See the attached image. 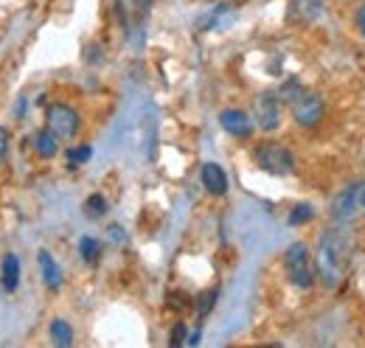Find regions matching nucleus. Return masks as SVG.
Returning <instances> with one entry per match:
<instances>
[{"mask_svg": "<svg viewBox=\"0 0 365 348\" xmlns=\"http://www.w3.org/2000/svg\"><path fill=\"white\" fill-rule=\"evenodd\" d=\"M360 211H365V183H351L346 185L334 203H331V219L337 225H349Z\"/></svg>", "mask_w": 365, "mask_h": 348, "instance_id": "39448f33", "label": "nucleus"}, {"mask_svg": "<svg viewBox=\"0 0 365 348\" xmlns=\"http://www.w3.org/2000/svg\"><path fill=\"white\" fill-rule=\"evenodd\" d=\"M46 130L53 132L59 140H71L82 130V118L71 104L56 101V104H48L46 110Z\"/></svg>", "mask_w": 365, "mask_h": 348, "instance_id": "20e7f679", "label": "nucleus"}, {"mask_svg": "<svg viewBox=\"0 0 365 348\" xmlns=\"http://www.w3.org/2000/svg\"><path fill=\"white\" fill-rule=\"evenodd\" d=\"M346 261H349V239L343 230H323L318 239V250H315V278L323 281V287L334 290L343 278V270H346Z\"/></svg>", "mask_w": 365, "mask_h": 348, "instance_id": "f257e3e1", "label": "nucleus"}, {"mask_svg": "<svg viewBox=\"0 0 365 348\" xmlns=\"http://www.w3.org/2000/svg\"><path fill=\"white\" fill-rule=\"evenodd\" d=\"M9 146H11V135L6 127H0V163L9 158Z\"/></svg>", "mask_w": 365, "mask_h": 348, "instance_id": "4be33fe9", "label": "nucleus"}, {"mask_svg": "<svg viewBox=\"0 0 365 348\" xmlns=\"http://www.w3.org/2000/svg\"><path fill=\"white\" fill-rule=\"evenodd\" d=\"M323 116H326V101L320 98L318 93L304 90V93L292 101V118H295V124H298L301 130L318 127L320 121H323Z\"/></svg>", "mask_w": 365, "mask_h": 348, "instance_id": "423d86ee", "label": "nucleus"}, {"mask_svg": "<svg viewBox=\"0 0 365 348\" xmlns=\"http://www.w3.org/2000/svg\"><path fill=\"white\" fill-rule=\"evenodd\" d=\"M200 340H202V332L197 329L194 334H188V337H185V346H200Z\"/></svg>", "mask_w": 365, "mask_h": 348, "instance_id": "393cba45", "label": "nucleus"}, {"mask_svg": "<svg viewBox=\"0 0 365 348\" xmlns=\"http://www.w3.org/2000/svg\"><path fill=\"white\" fill-rule=\"evenodd\" d=\"M200 177H202V185H205L208 194L222 197V194L228 191V174H225V169H222L220 163H202Z\"/></svg>", "mask_w": 365, "mask_h": 348, "instance_id": "9d476101", "label": "nucleus"}, {"mask_svg": "<svg viewBox=\"0 0 365 348\" xmlns=\"http://www.w3.org/2000/svg\"><path fill=\"white\" fill-rule=\"evenodd\" d=\"M354 26H357V31L365 37V3L357 9V14H354Z\"/></svg>", "mask_w": 365, "mask_h": 348, "instance_id": "b1692460", "label": "nucleus"}, {"mask_svg": "<svg viewBox=\"0 0 365 348\" xmlns=\"http://www.w3.org/2000/svg\"><path fill=\"white\" fill-rule=\"evenodd\" d=\"M23 113H26V98L17 101V116H23Z\"/></svg>", "mask_w": 365, "mask_h": 348, "instance_id": "a878e982", "label": "nucleus"}, {"mask_svg": "<svg viewBox=\"0 0 365 348\" xmlns=\"http://www.w3.org/2000/svg\"><path fill=\"white\" fill-rule=\"evenodd\" d=\"M20 275H23L20 259H17L14 253H6L3 261H0V284H3V292L14 295V292L20 290Z\"/></svg>", "mask_w": 365, "mask_h": 348, "instance_id": "9b49d317", "label": "nucleus"}, {"mask_svg": "<svg viewBox=\"0 0 365 348\" xmlns=\"http://www.w3.org/2000/svg\"><path fill=\"white\" fill-rule=\"evenodd\" d=\"M37 261H40V272H43V284H46L51 292H56V290H62V270L56 267V261L53 256L48 253V250H40L37 253Z\"/></svg>", "mask_w": 365, "mask_h": 348, "instance_id": "f8f14e48", "label": "nucleus"}, {"mask_svg": "<svg viewBox=\"0 0 365 348\" xmlns=\"http://www.w3.org/2000/svg\"><path fill=\"white\" fill-rule=\"evenodd\" d=\"M284 270L287 278L295 290H312L315 287V267H312V256L309 247L304 242H292L284 253Z\"/></svg>", "mask_w": 365, "mask_h": 348, "instance_id": "f03ea898", "label": "nucleus"}, {"mask_svg": "<svg viewBox=\"0 0 365 348\" xmlns=\"http://www.w3.org/2000/svg\"><path fill=\"white\" fill-rule=\"evenodd\" d=\"M253 160H256V166L262 172L273 174V177H287V174H292V169H295L292 152L284 143H273V140L259 143L253 149Z\"/></svg>", "mask_w": 365, "mask_h": 348, "instance_id": "7ed1b4c3", "label": "nucleus"}, {"mask_svg": "<svg viewBox=\"0 0 365 348\" xmlns=\"http://www.w3.org/2000/svg\"><path fill=\"white\" fill-rule=\"evenodd\" d=\"M107 236H110L115 245H124V242H127V233H124V227H118V225H110Z\"/></svg>", "mask_w": 365, "mask_h": 348, "instance_id": "5701e85b", "label": "nucleus"}, {"mask_svg": "<svg viewBox=\"0 0 365 348\" xmlns=\"http://www.w3.org/2000/svg\"><path fill=\"white\" fill-rule=\"evenodd\" d=\"M51 343L53 346H73V329H71V323L68 320H62V317H56V320H51Z\"/></svg>", "mask_w": 365, "mask_h": 348, "instance_id": "4468645a", "label": "nucleus"}, {"mask_svg": "<svg viewBox=\"0 0 365 348\" xmlns=\"http://www.w3.org/2000/svg\"><path fill=\"white\" fill-rule=\"evenodd\" d=\"M107 208H110V205H107V200H104L101 194H91V197L85 200V214H88L91 219L104 217V214H107Z\"/></svg>", "mask_w": 365, "mask_h": 348, "instance_id": "aec40b11", "label": "nucleus"}, {"mask_svg": "<svg viewBox=\"0 0 365 348\" xmlns=\"http://www.w3.org/2000/svg\"><path fill=\"white\" fill-rule=\"evenodd\" d=\"M34 149H37V155H40L43 160H51V158L59 152V138L48 130L37 132V138H34Z\"/></svg>", "mask_w": 365, "mask_h": 348, "instance_id": "ddd939ff", "label": "nucleus"}, {"mask_svg": "<svg viewBox=\"0 0 365 348\" xmlns=\"http://www.w3.org/2000/svg\"><path fill=\"white\" fill-rule=\"evenodd\" d=\"M253 113H256V127L259 130L275 132L281 127V107H278V96L273 90H264V93L256 96Z\"/></svg>", "mask_w": 365, "mask_h": 348, "instance_id": "0eeeda50", "label": "nucleus"}, {"mask_svg": "<svg viewBox=\"0 0 365 348\" xmlns=\"http://www.w3.org/2000/svg\"><path fill=\"white\" fill-rule=\"evenodd\" d=\"M79 256L88 261V264H96L98 256H101V245H98V239L82 236V239H79Z\"/></svg>", "mask_w": 365, "mask_h": 348, "instance_id": "f3484780", "label": "nucleus"}, {"mask_svg": "<svg viewBox=\"0 0 365 348\" xmlns=\"http://www.w3.org/2000/svg\"><path fill=\"white\" fill-rule=\"evenodd\" d=\"M301 93H304V85H301L298 79H287V82L281 85V90H278L275 96H278V101H284V104H292V101H295Z\"/></svg>", "mask_w": 365, "mask_h": 348, "instance_id": "6ab92c4d", "label": "nucleus"}, {"mask_svg": "<svg viewBox=\"0 0 365 348\" xmlns=\"http://www.w3.org/2000/svg\"><path fill=\"white\" fill-rule=\"evenodd\" d=\"M220 124H222V130L228 132L230 138H239V140L250 138L253 130H256L245 110H222L220 113Z\"/></svg>", "mask_w": 365, "mask_h": 348, "instance_id": "1a4fd4ad", "label": "nucleus"}, {"mask_svg": "<svg viewBox=\"0 0 365 348\" xmlns=\"http://www.w3.org/2000/svg\"><path fill=\"white\" fill-rule=\"evenodd\" d=\"M185 337H188V326H185V323H175V326H172V337H169V346H172V348L185 346Z\"/></svg>", "mask_w": 365, "mask_h": 348, "instance_id": "412c9836", "label": "nucleus"}, {"mask_svg": "<svg viewBox=\"0 0 365 348\" xmlns=\"http://www.w3.org/2000/svg\"><path fill=\"white\" fill-rule=\"evenodd\" d=\"M326 14V0H289L287 20L298 26H312Z\"/></svg>", "mask_w": 365, "mask_h": 348, "instance_id": "6e6552de", "label": "nucleus"}, {"mask_svg": "<svg viewBox=\"0 0 365 348\" xmlns=\"http://www.w3.org/2000/svg\"><path fill=\"white\" fill-rule=\"evenodd\" d=\"M312 219H315V208H312L309 203H298V205L289 211L287 225H289V227H301V225H307V222H312Z\"/></svg>", "mask_w": 365, "mask_h": 348, "instance_id": "2eb2a0df", "label": "nucleus"}, {"mask_svg": "<svg viewBox=\"0 0 365 348\" xmlns=\"http://www.w3.org/2000/svg\"><path fill=\"white\" fill-rule=\"evenodd\" d=\"M217 298H220V292H217V290H205V292H200V295H197V301H194L197 317H208V314L214 312V306H217Z\"/></svg>", "mask_w": 365, "mask_h": 348, "instance_id": "dca6fc26", "label": "nucleus"}, {"mask_svg": "<svg viewBox=\"0 0 365 348\" xmlns=\"http://www.w3.org/2000/svg\"><path fill=\"white\" fill-rule=\"evenodd\" d=\"M93 158V146L91 143H82V146H73V149H68V169L73 172L76 166H82V163H88Z\"/></svg>", "mask_w": 365, "mask_h": 348, "instance_id": "a211bd4d", "label": "nucleus"}]
</instances>
